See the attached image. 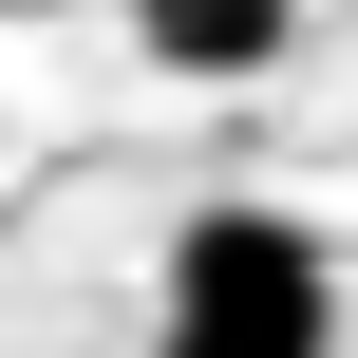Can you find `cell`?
Masks as SVG:
<instances>
[{
    "instance_id": "1",
    "label": "cell",
    "mask_w": 358,
    "mask_h": 358,
    "mask_svg": "<svg viewBox=\"0 0 358 358\" xmlns=\"http://www.w3.org/2000/svg\"><path fill=\"white\" fill-rule=\"evenodd\" d=\"M151 321H189V340H264V358H321V340H340V264H321L302 208H189Z\"/></svg>"
},
{
    "instance_id": "2",
    "label": "cell",
    "mask_w": 358,
    "mask_h": 358,
    "mask_svg": "<svg viewBox=\"0 0 358 358\" xmlns=\"http://www.w3.org/2000/svg\"><path fill=\"white\" fill-rule=\"evenodd\" d=\"M283 19H302V0H132V57L189 76V94H245V76L283 57Z\"/></svg>"
},
{
    "instance_id": "3",
    "label": "cell",
    "mask_w": 358,
    "mask_h": 358,
    "mask_svg": "<svg viewBox=\"0 0 358 358\" xmlns=\"http://www.w3.org/2000/svg\"><path fill=\"white\" fill-rule=\"evenodd\" d=\"M151 358H264V340H189V321H151Z\"/></svg>"
}]
</instances>
